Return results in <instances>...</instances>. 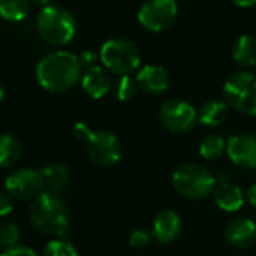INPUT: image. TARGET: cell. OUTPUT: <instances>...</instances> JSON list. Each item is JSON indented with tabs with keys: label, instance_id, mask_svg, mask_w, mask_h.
Wrapping results in <instances>:
<instances>
[{
	"label": "cell",
	"instance_id": "obj_10",
	"mask_svg": "<svg viewBox=\"0 0 256 256\" xmlns=\"http://www.w3.org/2000/svg\"><path fill=\"white\" fill-rule=\"evenodd\" d=\"M160 120L170 133L184 134L198 122V112L187 101L168 100L160 107Z\"/></svg>",
	"mask_w": 256,
	"mask_h": 256
},
{
	"label": "cell",
	"instance_id": "obj_11",
	"mask_svg": "<svg viewBox=\"0 0 256 256\" xmlns=\"http://www.w3.org/2000/svg\"><path fill=\"white\" fill-rule=\"evenodd\" d=\"M230 162L242 169L256 168V138L252 134H235L226 142Z\"/></svg>",
	"mask_w": 256,
	"mask_h": 256
},
{
	"label": "cell",
	"instance_id": "obj_24",
	"mask_svg": "<svg viewBox=\"0 0 256 256\" xmlns=\"http://www.w3.org/2000/svg\"><path fill=\"white\" fill-rule=\"evenodd\" d=\"M138 82L132 76L119 77L114 84V95L119 101H130L136 96L138 92Z\"/></svg>",
	"mask_w": 256,
	"mask_h": 256
},
{
	"label": "cell",
	"instance_id": "obj_26",
	"mask_svg": "<svg viewBox=\"0 0 256 256\" xmlns=\"http://www.w3.org/2000/svg\"><path fill=\"white\" fill-rule=\"evenodd\" d=\"M151 240H152V234H150L145 229H136L130 235V246L136 248H144L150 246Z\"/></svg>",
	"mask_w": 256,
	"mask_h": 256
},
{
	"label": "cell",
	"instance_id": "obj_13",
	"mask_svg": "<svg viewBox=\"0 0 256 256\" xmlns=\"http://www.w3.org/2000/svg\"><path fill=\"white\" fill-rule=\"evenodd\" d=\"M181 232V218L172 210H162L152 222V236L163 244L172 242Z\"/></svg>",
	"mask_w": 256,
	"mask_h": 256
},
{
	"label": "cell",
	"instance_id": "obj_20",
	"mask_svg": "<svg viewBox=\"0 0 256 256\" xmlns=\"http://www.w3.org/2000/svg\"><path fill=\"white\" fill-rule=\"evenodd\" d=\"M22 156V144L12 134H0V169L11 168Z\"/></svg>",
	"mask_w": 256,
	"mask_h": 256
},
{
	"label": "cell",
	"instance_id": "obj_9",
	"mask_svg": "<svg viewBox=\"0 0 256 256\" xmlns=\"http://www.w3.org/2000/svg\"><path fill=\"white\" fill-rule=\"evenodd\" d=\"M6 192L18 200H35L46 190L41 170L22 168L11 172L5 181Z\"/></svg>",
	"mask_w": 256,
	"mask_h": 256
},
{
	"label": "cell",
	"instance_id": "obj_21",
	"mask_svg": "<svg viewBox=\"0 0 256 256\" xmlns=\"http://www.w3.org/2000/svg\"><path fill=\"white\" fill-rule=\"evenodd\" d=\"M30 11L29 0H0V17L8 22H22Z\"/></svg>",
	"mask_w": 256,
	"mask_h": 256
},
{
	"label": "cell",
	"instance_id": "obj_29",
	"mask_svg": "<svg viewBox=\"0 0 256 256\" xmlns=\"http://www.w3.org/2000/svg\"><path fill=\"white\" fill-rule=\"evenodd\" d=\"M90 133H92V130H90V128H89L84 122H77V124L72 126V136H74L77 140H80V142H84V144H86V140L89 139Z\"/></svg>",
	"mask_w": 256,
	"mask_h": 256
},
{
	"label": "cell",
	"instance_id": "obj_25",
	"mask_svg": "<svg viewBox=\"0 0 256 256\" xmlns=\"http://www.w3.org/2000/svg\"><path fill=\"white\" fill-rule=\"evenodd\" d=\"M42 256H78V253L77 248L66 240L56 238L46 246Z\"/></svg>",
	"mask_w": 256,
	"mask_h": 256
},
{
	"label": "cell",
	"instance_id": "obj_4",
	"mask_svg": "<svg viewBox=\"0 0 256 256\" xmlns=\"http://www.w3.org/2000/svg\"><path fill=\"white\" fill-rule=\"evenodd\" d=\"M172 184L182 198L199 200L214 192L217 181L206 168L196 163H186L174 172Z\"/></svg>",
	"mask_w": 256,
	"mask_h": 256
},
{
	"label": "cell",
	"instance_id": "obj_6",
	"mask_svg": "<svg viewBox=\"0 0 256 256\" xmlns=\"http://www.w3.org/2000/svg\"><path fill=\"white\" fill-rule=\"evenodd\" d=\"M223 96L234 110L256 116V76L248 71L232 74L223 86Z\"/></svg>",
	"mask_w": 256,
	"mask_h": 256
},
{
	"label": "cell",
	"instance_id": "obj_19",
	"mask_svg": "<svg viewBox=\"0 0 256 256\" xmlns=\"http://www.w3.org/2000/svg\"><path fill=\"white\" fill-rule=\"evenodd\" d=\"M234 60L242 68H252L256 65V40L250 35L240 36L232 47Z\"/></svg>",
	"mask_w": 256,
	"mask_h": 256
},
{
	"label": "cell",
	"instance_id": "obj_7",
	"mask_svg": "<svg viewBox=\"0 0 256 256\" xmlns=\"http://www.w3.org/2000/svg\"><path fill=\"white\" fill-rule=\"evenodd\" d=\"M86 150L90 160L101 168H112L122 157L120 140L114 133L107 130L92 132L86 140Z\"/></svg>",
	"mask_w": 256,
	"mask_h": 256
},
{
	"label": "cell",
	"instance_id": "obj_34",
	"mask_svg": "<svg viewBox=\"0 0 256 256\" xmlns=\"http://www.w3.org/2000/svg\"><path fill=\"white\" fill-rule=\"evenodd\" d=\"M35 4H41V5H47V4H50L52 0H34Z\"/></svg>",
	"mask_w": 256,
	"mask_h": 256
},
{
	"label": "cell",
	"instance_id": "obj_27",
	"mask_svg": "<svg viewBox=\"0 0 256 256\" xmlns=\"http://www.w3.org/2000/svg\"><path fill=\"white\" fill-rule=\"evenodd\" d=\"M14 210V198L8 193L0 190V217L8 216Z\"/></svg>",
	"mask_w": 256,
	"mask_h": 256
},
{
	"label": "cell",
	"instance_id": "obj_30",
	"mask_svg": "<svg viewBox=\"0 0 256 256\" xmlns=\"http://www.w3.org/2000/svg\"><path fill=\"white\" fill-rule=\"evenodd\" d=\"M96 59H98V54L92 50H84L78 54V60H80L82 66H88V68L95 66Z\"/></svg>",
	"mask_w": 256,
	"mask_h": 256
},
{
	"label": "cell",
	"instance_id": "obj_14",
	"mask_svg": "<svg viewBox=\"0 0 256 256\" xmlns=\"http://www.w3.org/2000/svg\"><path fill=\"white\" fill-rule=\"evenodd\" d=\"M136 82L144 92L150 95H160L169 86V74L163 66L146 65L136 74Z\"/></svg>",
	"mask_w": 256,
	"mask_h": 256
},
{
	"label": "cell",
	"instance_id": "obj_15",
	"mask_svg": "<svg viewBox=\"0 0 256 256\" xmlns=\"http://www.w3.org/2000/svg\"><path fill=\"white\" fill-rule=\"evenodd\" d=\"M82 88L86 95H89L94 100H100L104 95L108 94L112 88V80L108 72L102 66H90L88 68L82 76Z\"/></svg>",
	"mask_w": 256,
	"mask_h": 256
},
{
	"label": "cell",
	"instance_id": "obj_12",
	"mask_svg": "<svg viewBox=\"0 0 256 256\" xmlns=\"http://www.w3.org/2000/svg\"><path fill=\"white\" fill-rule=\"evenodd\" d=\"M226 241L238 248H247L256 241V223L247 217H236L226 224Z\"/></svg>",
	"mask_w": 256,
	"mask_h": 256
},
{
	"label": "cell",
	"instance_id": "obj_1",
	"mask_svg": "<svg viewBox=\"0 0 256 256\" xmlns=\"http://www.w3.org/2000/svg\"><path fill=\"white\" fill-rule=\"evenodd\" d=\"M82 68L78 56L64 50L53 52L40 60L36 66V80L42 89L53 94H62L82 80Z\"/></svg>",
	"mask_w": 256,
	"mask_h": 256
},
{
	"label": "cell",
	"instance_id": "obj_33",
	"mask_svg": "<svg viewBox=\"0 0 256 256\" xmlns=\"http://www.w3.org/2000/svg\"><path fill=\"white\" fill-rule=\"evenodd\" d=\"M4 96H5V88H4V83L0 82V101L4 100Z\"/></svg>",
	"mask_w": 256,
	"mask_h": 256
},
{
	"label": "cell",
	"instance_id": "obj_18",
	"mask_svg": "<svg viewBox=\"0 0 256 256\" xmlns=\"http://www.w3.org/2000/svg\"><path fill=\"white\" fill-rule=\"evenodd\" d=\"M229 106L222 100H210L198 112V120L206 126H218L228 118Z\"/></svg>",
	"mask_w": 256,
	"mask_h": 256
},
{
	"label": "cell",
	"instance_id": "obj_31",
	"mask_svg": "<svg viewBox=\"0 0 256 256\" xmlns=\"http://www.w3.org/2000/svg\"><path fill=\"white\" fill-rule=\"evenodd\" d=\"M246 198H247V202H248L253 208H256V182L252 184V186L248 187V190H247V193H246Z\"/></svg>",
	"mask_w": 256,
	"mask_h": 256
},
{
	"label": "cell",
	"instance_id": "obj_28",
	"mask_svg": "<svg viewBox=\"0 0 256 256\" xmlns=\"http://www.w3.org/2000/svg\"><path fill=\"white\" fill-rule=\"evenodd\" d=\"M0 256H38V253H36L34 248L28 247V246L18 244V246H16V247H12V248L5 250Z\"/></svg>",
	"mask_w": 256,
	"mask_h": 256
},
{
	"label": "cell",
	"instance_id": "obj_17",
	"mask_svg": "<svg viewBox=\"0 0 256 256\" xmlns=\"http://www.w3.org/2000/svg\"><path fill=\"white\" fill-rule=\"evenodd\" d=\"M44 178V186L47 193L52 194H62L68 186H70V174L66 170V168L64 164L59 163H53L48 164L42 169H40Z\"/></svg>",
	"mask_w": 256,
	"mask_h": 256
},
{
	"label": "cell",
	"instance_id": "obj_8",
	"mask_svg": "<svg viewBox=\"0 0 256 256\" xmlns=\"http://www.w3.org/2000/svg\"><path fill=\"white\" fill-rule=\"evenodd\" d=\"M178 16L175 0H146L138 12L140 24L151 32H163L169 29Z\"/></svg>",
	"mask_w": 256,
	"mask_h": 256
},
{
	"label": "cell",
	"instance_id": "obj_22",
	"mask_svg": "<svg viewBox=\"0 0 256 256\" xmlns=\"http://www.w3.org/2000/svg\"><path fill=\"white\" fill-rule=\"evenodd\" d=\"M226 151V142L222 136H206L199 145V154L206 160H216Z\"/></svg>",
	"mask_w": 256,
	"mask_h": 256
},
{
	"label": "cell",
	"instance_id": "obj_16",
	"mask_svg": "<svg viewBox=\"0 0 256 256\" xmlns=\"http://www.w3.org/2000/svg\"><path fill=\"white\" fill-rule=\"evenodd\" d=\"M214 200L217 206L226 212H235L244 205V194L241 188L230 182V181H222L220 184L216 186L212 192Z\"/></svg>",
	"mask_w": 256,
	"mask_h": 256
},
{
	"label": "cell",
	"instance_id": "obj_2",
	"mask_svg": "<svg viewBox=\"0 0 256 256\" xmlns=\"http://www.w3.org/2000/svg\"><path fill=\"white\" fill-rule=\"evenodd\" d=\"M29 220L41 234L62 238L70 230L68 210L58 194L44 192L29 206Z\"/></svg>",
	"mask_w": 256,
	"mask_h": 256
},
{
	"label": "cell",
	"instance_id": "obj_3",
	"mask_svg": "<svg viewBox=\"0 0 256 256\" xmlns=\"http://www.w3.org/2000/svg\"><path fill=\"white\" fill-rule=\"evenodd\" d=\"M36 29L46 42L52 46H65L74 38L77 23L74 16L64 6L47 5L36 17Z\"/></svg>",
	"mask_w": 256,
	"mask_h": 256
},
{
	"label": "cell",
	"instance_id": "obj_32",
	"mask_svg": "<svg viewBox=\"0 0 256 256\" xmlns=\"http://www.w3.org/2000/svg\"><path fill=\"white\" fill-rule=\"evenodd\" d=\"M232 2L240 8H250L256 4V0H232Z\"/></svg>",
	"mask_w": 256,
	"mask_h": 256
},
{
	"label": "cell",
	"instance_id": "obj_23",
	"mask_svg": "<svg viewBox=\"0 0 256 256\" xmlns=\"http://www.w3.org/2000/svg\"><path fill=\"white\" fill-rule=\"evenodd\" d=\"M20 240H22V232L16 223L5 222L0 224V247H4L5 250L12 248L20 244Z\"/></svg>",
	"mask_w": 256,
	"mask_h": 256
},
{
	"label": "cell",
	"instance_id": "obj_5",
	"mask_svg": "<svg viewBox=\"0 0 256 256\" xmlns=\"http://www.w3.org/2000/svg\"><path fill=\"white\" fill-rule=\"evenodd\" d=\"M102 65L113 74L124 77L132 76L140 66L139 47L125 38H113L102 44L100 50Z\"/></svg>",
	"mask_w": 256,
	"mask_h": 256
}]
</instances>
